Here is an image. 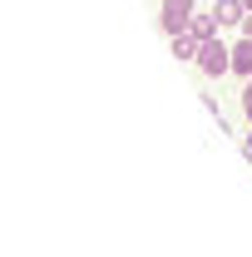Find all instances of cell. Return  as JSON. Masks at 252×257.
I'll use <instances>...</instances> for the list:
<instances>
[{
    "mask_svg": "<svg viewBox=\"0 0 252 257\" xmlns=\"http://www.w3.org/2000/svg\"><path fill=\"white\" fill-rule=\"evenodd\" d=\"M198 64H203V74H222V69H232V50H222L218 40H203L198 45Z\"/></svg>",
    "mask_w": 252,
    "mask_h": 257,
    "instance_id": "obj_1",
    "label": "cell"
},
{
    "mask_svg": "<svg viewBox=\"0 0 252 257\" xmlns=\"http://www.w3.org/2000/svg\"><path fill=\"white\" fill-rule=\"evenodd\" d=\"M193 20V0H163V30L168 35H183Z\"/></svg>",
    "mask_w": 252,
    "mask_h": 257,
    "instance_id": "obj_2",
    "label": "cell"
},
{
    "mask_svg": "<svg viewBox=\"0 0 252 257\" xmlns=\"http://www.w3.org/2000/svg\"><path fill=\"white\" fill-rule=\"evenodd\" d=\"M242 10H247L242 0H218V10H213V20H218V25H232V20H242Z\"/></svg>",
    "mask_w": 252,
    "mask_h": 257,
    "instance_id": "obj_3",
    "label": "cell"
},
{
    "mask_svg": "<svg viewBox=\"0 0 252 257\" xmlns=\"http://www.w3.org/2000/svg\"><path fill=\"white\" fill-rule=\"evenodd\" d=\"M213 30H218V20H208V15H193V20H188L193 40H213Z\"/></svg>",
    "mask_w": 252,
    "mask_h": 257,
    "instance_id": "obj_4",
    "label": "cell"
},
{
    "mask_svg": "<svg viewBox=\"0 0 252 257\" xmlns=\"http://www.w3.org/2000/svg\"><path fill=\"white\" fill-rule=\"evenodd\" d=\"M232 69H242V74H252V40L242 35V45L232 50Z\"/></svg>",
    "mask_w": 252,
    "mask_h": 257,
    "instance_id": "obj_5",
    "label": "cell"
},
{
    "mask_svg": "<svg viewBox=\"0 0 252 257\" xmlns=\"http://www.w3.org/2000/svg\"><path fill=\"white\" fill-rule=\"evenodd\" d=\"M198 45H203V40H193V35H173V55H178V60H193Z\"/></svg>",
    "mask_w": 252,
    "mask_h": 257,
    "instance_id": "obj_6",
    "label": "cell"
},
{
    "mask_svg": "<svg viewBox=\"0 0 252 257\" xmlns=\"http://www.w3.org/2000/svg\"><path fill=\"white\" fill-rule=\"evenodd\" d=\"M242 35H247V40H252V15H242Z\"/></svg>",
    "mask_w": 252,
    "mask_h": 257,
    "instance_id": "obj_7",
    "label": "cell"
},
{
    "mask_svg": "<svg viewBox=\"0 0 252 257\" xmlns=\"http://www.w3.org/2000/svg\"><path fill=\"white\" fill-rule=\"evenodd\" d=\"M242 109H247V119H252V94H242Z\"/></svg>",
    "mask_w": 252,
    "mask_h": 257,
    "instance_id": "obj_8",
    "label": "cell"
},
{
    "mask_svg": "<svg viewBox=\"0 0 252 257\" xmlns=\"http://www.w3.org/2000/svg\"><path fill=\"white\" fill-rule=\"evenodd\" d=\"M247 159H252V134H247Z\"/></svg>",
    "mask_w": 252,
    "mask_h": 257,
    "instance_id": "obj_9",
    "label": "cell"
},
{
    "mask_svg": "<svg viewBox=\"0 0 252 257\" xmlns=\"http://www.w3.org/2000/svg\"><path fill=\"white\" fill-rule=\"evenodd\" d=\"M242 5H247V10H252V0H242Z\"/></svg>",
    "mask_w": 252,
    "mask_h": 257,
    "instance_id": "obj_10",
    "label": "cell"
},
{
    "mask_svg": "<svg viewBox=\"0 0 252 257\" xmlns=\"http://www.w3.org/2000/svg\"><path fill=\"white\" fill-rule=\"evenodd\" d=\"M247 94H252V79H247Z\"/></svg>",
    "mask_w": 252,
    "mask_h": 257,
    "instance_id": "obj_11",
    "label": "cell"
}]
</instances>
